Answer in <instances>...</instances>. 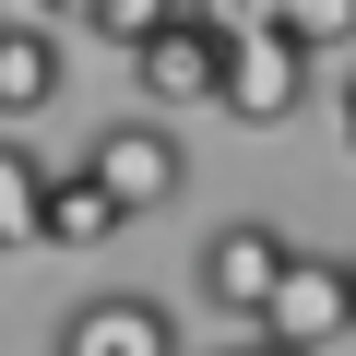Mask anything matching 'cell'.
<instances>
[{"label": "cell", "instance_id": "cell-6", "mask_svg": "<svg viewBox=\"0 0 356 356\" xmlns=\"http://www.w3.org/2000/svg\"><path fill=\"white\" fill-rule=\"evenodd\" d=\"M60 13H24V0H0V119H36V107H60Z\"/></svg>", "mask_w": 356, "mask_h": 356}, {"label": "cell", "instance_id": "cell-9", "mask_svg": "<svg viewBox=\"0 0 356 356\" xmlns=\"http://www.w3.org/2000/svg\"><path fill=\"white\" fill-rule=\"evenodd\" d=\"M36 202H48V154L0 131V250H36Z\"/></svg>", "mask_w": 356, "mask_h": 356}, {"label": "cell", "instance_id": "cell-12", "mask_svg": "<svg viewBox=\"0 0 356 356\" xmlns=\"http://www.w3.org/2000/svg\"><path fill=\"white\" fill-rule=\"evenodd\" d=\"M332 119H344V143H356V72H344V107H332Z\"/></svg>", "mask_w": 356, "mask_h": 356}, {"label": "cell", "instance_id": "cell-11", "mask_svg": "<svg viewBox=\"0 0 356 356\" xmlns=\"http://www.w3.org/2000/svg\"><path fill=\"white\" fill-rule=\"evenodd\" d=\"M154 24H166V0H83V36H95V48H119V60H143V48H154Z\"/></svg>", "mask_w": 356, "mask_h": 356}, {"label": "cell", "instance_id": "cell-13", "mask_svg": "<svg viewBox=\"0 0 356 356\" xmlns=\"http://www.w3.org/2000/svg\"><path fill=\"white\" fill-rule=\"evenodd\" d=\"M344 297H356V261H344Z\"/></svg>", "mask_w": 356, "mask_h": 356}, {"label": "cell", "instance_id": "cell-2", "mask_svg": "<svg viewBox=\"0 0 356 356\" xmlns=\"http://www.w3.org/2000/svg\"><path fill=\"white\" fill-rule=\"evenodd\" d=\"M83 178L107 191V214H119V226H143V214H166V202H178L191 154H178V131H166V119H107V131L83 143Z\"/></svg>", "mask_w": 356, "mask_h": 356}, {"label": "cell", "instance_id": "cell-8", "mask_svg": "<svg viewBox=\"0 0 356 356\" xmlns=\"http://www.w3.org/2000/svg\"><path fill=\"white\" fill-rule=\"evenodd\" d=\"M119 238V214H107V191L83 166H48V202H36V250H107Z\"/></svg>", "mask_w": 356, "mask_h": 356}, {"label": "cell", "instance_id": "cell-7", "mask_svg": "<svg viewBox=\"0 0 356 356\" xmlns=\"http://www.w3.org/2000/svg\"><path fill=\"white\" fill-rule=\"evenodd\" d=\"M48 356H178V321H166L154 297H83Z\"/></svg>", "mask_w": 356, "mask_h": 356}, {"label": "cell", "instance_id": "cell-10", "mask_svg": "<svg viewBox=\"0 0 356 356\" xmlns=\"http://www.w3.org/2000/svg\"><path fill=\"white\" fill-rule=\"evenodd\" d=\"M261 36H273V48H297V60H321V48H344V36H356V0H285V13H261Z\"/></svg>", "mask_w": 356, "mask_h": 356}, {"label": "cell", "instance_id": "cell-14", "mask_svg": "<svg viewBox=\"0 0 356 356\" xmlns=\"http://www.w3.org/2000/svg\"><path fill=\"white\" fill-rule=\"evenodd\" d=\"M250 356H285V344H250Z\"/></svg>", "mask_w": 356, "mask_h": 356}, {"label": "cell", "instance_id": "cell-5", "mask_svg": "<svg viewBox=\"0 0 356 356\" xmlns=\"http://www.w3.org/2000/svg\"><path fill=\"white\" fill-rule=\"evenodd\" d=\"M356 332V297H344V261H285L273 273V309H261V344H285V356H332Z\"/></svg>", "mask_w": 356, "mask_h": 356}, {"label": "cell", "instance_id": "cell-1", "mask_svg": "<svg viewBox=\"0 0 356 356\" xmlns=\"http://www.w3.org/2000/svg\"><path fill=\"white\" fill-rule=\"evenodd\" d=\"M238 24H250V13H226V0H166V24H154V48L131 60L143 107H214V72H226Z\"/></svg>", "mask_w": 356, "mask_h": 356}, {"label": "cell", "instance_id": "cell-4", "mask_svg": "<svg viewBox=\"0 0 356 356\" xmlns=\"http://www.w3.org/2000/svg\"><path fill=\"white\" fill-rule=\"evenodd\" d=\"M214 107L238 119V131H285L297 107H309V60L297 48H273L261 36V13L238 24V48H226V72H214Z\"/></svg>", "mask_w": 356, "mask_h": 356}, {"label": "cell", "instance_id": "cell-3", "mask_svg": "<svg viewBox=\"0 0 356 356\" xmlns=\"http://www.w3.org/2000/svg\"><path fill=\"white\" fill-rule=\"evenodd\" d=\"M285 261H297V238H285V226H261V214H238V226H214V238H202L191 285H202V309H214V321H261Z\"/></svg>", "mask_w": 356, "mask_h": 356}]
</instances>
